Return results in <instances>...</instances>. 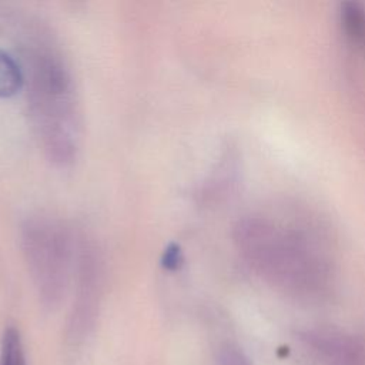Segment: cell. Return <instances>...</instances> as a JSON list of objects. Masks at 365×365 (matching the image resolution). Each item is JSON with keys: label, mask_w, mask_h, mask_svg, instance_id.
Listing matches in <instances>:
<instances>
[{"label": "cell", "mask_w": 365, "mask_h": 365, "mask_svg": "<svg viewBox=\"0 0 365 365\" xmlns=\"http://www.w3.org/2000/svg\"><path fill=\"white\" fill-rule=\"evenodd\" d=\"M24 86L23 66L0 48V97H11Z\"/></svg>", "instance_id": "cell-6"}, {"label": "cell", "mask_w": 365, "mask_h": 365, "mask_svg": "<svg viewBox=\"0 0 365 365\" xmlns=\"http://www.w3.org/2000/svg\"><path fill=\"white\" fill-rule=\"evenodd\" d=\"M308 341L334 365H361L364 362V348L348 335L317 331L309 334Z\"/></svg>", "instance_id": "cell-5"}, {"label": "cell", "mask_w": 365, "mask_h": 365, "mask_svg": "<svg viewBox=\"0 0 365 365\" xmlns=\"http://www.w3.org/2000/svg\"><path fill=\"white\" fill-rule=\"evenodd\" d=\"M182 251L180 248L178 244H174L171 242L163 252V267L167 268V269H178L182 264Z\"/></svg>", "instance_id": "cell-10"}, {"label": "cell", "mask_w": 365, "mask_h": 365, "mask_svg": "<svg viewBox=\"0 0 365 365\" xmlns=\"http://www.w3.org/2000/svg\"><path fill=\"white\" fill-rule=\"evenodd\" d=\"M21 54L30 120L46 157L70 165L80 150L81 113L70 66L43 26L27 21Z\"/></svg>", "instance_id": "cell-1"}, {"label": "cell", "mask_w": 365, "mask_h": 365, "mask_svg": "<svg viewBox=\"0 0 365 365\" xmlns=\"http://www.w3.org/2000/svg\"><path fill=\"white\" fill-rule=\"evenodd\" d=\"M341 20L346 34L354 41L365 44V10L358 3H344Z\"/></svg>", "instance_id": "cell-7"}, {"label": "cell", "mask_w": 365, "mask_h": 365, "mask_svg": "<svg viewBox=\"0 0 365 365\" xmlns=\"http://www.w3.org/2000/svg\"><path fill=\"white\" fill-rule=\"evenodd\" d=\"M0 365H26L23 345L16 328H7L4 331Z\"/></svg>", "instance_id": "cell-8"}, {"label": "cell", "mask_w": 365, "mask_h": 365, "mask_svg": "<svg viewBox=\"0 0 365 365\" xmlns=\"http://www.w3.org/2000/svg\"><path fill=\"white\" fill-rule=\"evenodd\" d=\"M23 255L41 302L57 307L64 298L73 262V238L63 221L48 214L24 220L20 230Z\"/></svg>", "instance_id": "cell-3"}, {"label": "cell", "mask_w": 365, "mask_h": 365, "mask_svg": "<svg viewBox=\"0 0 365 365\" xmlns=\"http://www.w3.org/2000/svg\"><path fill=\"white\" fill-rule=\"evenodd\" d=\"M235 240L250 264L259 271L292 287L308 288L319 282V262L292 231L251 218L235 227Z\"/></svg>", "instance_id": "cell-2"}, {"label": "cell", "mask_w": 365, "mask_h": 365, "mask_svg": "<svg viewBox=\"0 0 365 365\" xmlns=\"http://www.w3.org/2000/svg\"><path fill=\"white\" fill-rule=\"evenodd\" d=\"M218 365H252L248 356L232 345H225L220 349L217 356Z\"/></svg>", "instance_id": "cell-9"}, {"label": "cell", "mask_w": 365, "mask_h": 365, "mask_svg": "<svg viewBox=\"0 0 365 365\" xmlns=\"http://www.w3.org/2000/svg\"><path fill=\"white\" fill-rule=\"evenodd\" d=\"M104 279V261L98 247L83 238L77 255V288L76 301L68 321L73 338L83 336L91 328L101 298Z\"/></svg>", "instance_id": "cell-4"}]
</instances>
